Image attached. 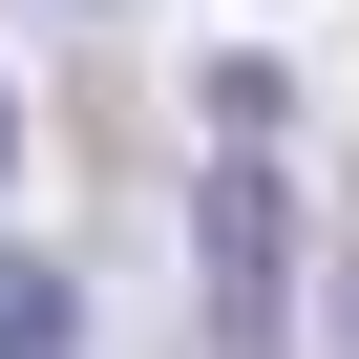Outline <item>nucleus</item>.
<instances>
[{"instance_id": "423d86ee", "label": "nucleus", "mask_w": 359, "mask_h": 359, "mask_svg": "<svg viewBox=\"0 0 359 359\" xmlns=\"http://www.w3.org/2000/svg\"><path fill=\"white\" fill-rule=\"evenodd\" d=\"M64 22H106V0H64Z\"/></svg>"}, {"instance_id": "7ed1b4c3", "label": "nucleus", "mask_w": 359, "mask_h": 359, "mask_svg": "<svg viewBox=\"0 0 359 359\" xmlns=\"http://www.w3.org/2000/svg\"><path fill=\"white\" fill-rule=\"evenodd\" d=\"M275 127H296V85H275V64L233 43V64H212V148H275Z\"/></svg>"}, {"instance_id": "f03ea898", "label": "nucleus", "mask_w": 359, "mask_h": 359, "mask_svg": "<svg viewBox=\"0 0 359 359\" xmlns=\"http://www.w3.org/2000/svg\"><path fill=\"white\" fill-rule=\"evenodd\" d=\"M0 359H85V275L0 233Z\"/></svg>"}, {"instance_id": "f257e3e1", "label": "nucleus", "mask_w": 359, "mask_h": 359, "mask_svg": "<svg viewBox=\"0 0 359 359\" xmlns=\"http://www.w3.org/2000/svg\"><path fill=\"white\" fill-rule=\"evenodd\" d=\"M191 275H212V338L275 359V317H296V191H275V148H212V191H191Z\"/></svg>"}, {"instance_id": "20e7f679", "label": "nucleus", "mask_w": 359, "mask_h": 359, "mask_svg": "<svg viewBox=\"0 0 359 359\" xmlns=\"http://www.w3.org/2000/svg\"><path fill=\"white\" fill-rule=\"evenodd\" d=\"M338 359H359V254H338Z\"/></svg>"}, {"instance_id": "39448f33", "label": "nucleus", "mask_w": 359, "mask_h": 359, "mask_svg": "<svg viewBox=\"0 0 359 359\" xmlns=\"http://www.w3.org/2000/svg\"><path fill=\"white\" fill-rule=\"evenodd\" d=\"M0 191H22V106H0Z\"/></svg>"}]
</instances>
